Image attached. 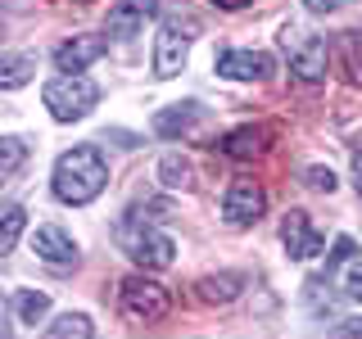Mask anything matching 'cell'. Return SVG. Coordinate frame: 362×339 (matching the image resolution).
Segmentation results:
<instances>
[{
    "instance_id": "1",
    "label": "cell",
    "mask_w": 362,
    "mask_h": 339,
    "mask_svg": "<svg viewBox=\"0 0 362 339\" xmlns=\"http://www.w3.org/2000/svg\"><path fill=\"white\" fill-rule=\"evenodd\" d=\"M50 186H54V199L73 203V208L90 203L100 190L109 186V163H105V154H100L95 145H73L68 154H59Z\"/></svg>"
},
{
    "instance_id": "2",
    "label": "cell",
    "mask_w": 362,
    "mask_h": 339,
    "mask_svg": "<svg viewBox=\"0 0 362 339\" xmlns=\"http://www.w3.org/2000/svg\"><path fill=\"white\" fill-rule=\"evenodd\" d=\"M113 240H118L122 254H127L136 267H145V271H163V267H173V258H177L173 235H163L141 208L122 213L118 226H113Z\"/></svg>"
},
{
    "instance_id": "3",
    "label": "cell",
    "mask_w": 362,
    "mask_h": 339,
    "mask_svg": "<svg viewBox=\"0 0 362 339\" xmlns=\"http://www.w3.org/2000/svg\"><path fill=\"white\" fill-rule=\"evenodd\" d=\"M199 37L195 14H168L154 37V77H177L190 59V41Z\"/></svg>"
},
{
    "instance_id": "4",
    "label": "cell",
    "mask_w": 362,
    "mask_h": 339,
    "mask_svg": "<svg viewBox=\"0 0 362 339\" xmlns=\"http://www.w3.org/2000/svg\"><path fill=\"white\" fill-rule=\"evenodd\" d=\"M41 100H45V109H50L54 122H77V118H86V113L95 109L100 86L90 82L86 73H59L54 82H45Z\"/></svg>"
},
{
    "instance_id": "5",
    "label": "cell",
    "mask_w": 362,
    "mask_h": 339,
    "mask_svg": "<svg viewBox=\"0 0 362 339\" xmlns=\"http://www.w3.org/2000/svg\"><path fill=\"white\" fill-rule=\"evenodd\" d=\"M281 50L290 59V73L299 82H322L326 64H331V45H326L317 32H308L303 23H286L281 28Z\"/></svg>"
},
{
    "instance_id": "6",
    "label": "cell",
    "mask_w": 362,
    "mask_h": 339,
    "mask_svg": "<svg viewBox=\"0 0 362 339\" xmlns=\"http://www.w3.org/2000/svg\"><path fill=\"white\" fill-rule=\"evenodd\" d=\"M168 290L158 285V280L150 276H127L122 280V290H118V312L127 316L132 326H154V321H163L168 316Z\"/></svg>"
},
{
    "instance_id": "7",
    "label": "cell",
    "mask_w": 362,
    "mask_h": 339,
    "mask_svg": "<svg viewBox=\"0 0 362 339\" xmlns=\"http://www.w3.org/2000/svg\"><path fill=\"white\" fill-rule=\"evenodd\" d=\"M267 213V190L258 181H231L222 195V218L226 226H254Z\"/></svg>"
},
{
    "instance_id": "8",
    "label": "cell",
    "mask_w": 362,
    "mask_h": 339,
    "mask_svg": "<svg viewBox=\"0 0 362 339\" xmlns=\"http://www.w3.org/2000/svg\"><path fill=\"white\" fill-rule=\"evenodd\" d=\"M213 68H218V77H231V82H258V77L276 73V59L263 50H222Z\"/></svg>"
},
{
    "instance_id": "9",
    "label": "cell",
    "mask_w": 362,
    "mask_h": 339,
    "mask_svg": "<svg viewBox=\"0 0 362 339\" xmlns=\"http://www.w3.org/2000/svg\"><path fill=\"white\" fill-rule=\"evenodd\" d=\"M281 244H286V254L299 258V263L322 254V235L313 231V218L303 208H290L286 213V222H281Z\"/></svg>"
},
{
    "instance_id": "10",
    "label": "cell",
    "mask_w": 362,
    "mask_h": 339,
    "mask_svg": "<svg viewBox=\"0 0 362 339\" xmlns=\"http://www.w3.org/2000/svg\"><path fill=\"white\" fill-rule=\"evenodd\" d=\"M154 14H158V0H118L105 18V32L118 41H132V37H141L145 18H154Z\"/></svg>"
},
{
    "instance_id": "11",
    "label": "cell",
    "mask_w": 362,
    "mask_h": 339,
    "mask_svg": "<svg viewBox=\"0 0 362 339\" xmlns=\"http://www.w3.org/2000/svg\"><path fill=\"white\" fill-rule=\"evenodd\" d=\"M245 290V276L240 271H213V276H199L195 280V299L209 303V308H226V303H235Z\"/></svg>"
},
{
    "instance_id": "12",
    "label": "cell",
    "mask_w": 362,
    "mask_h": 339,
    "mask_svg": "<svg viewBox=\"0 0 362 339\" xmlns=\"http://www.w3.org/2000/svg\"><path fill=\"white\" fill-rule=\"evenodd\" d=\"M32 254H37L41 263H50V267H73L77 263V244L68 240L59 226H41V231L32 235Z\"/></svg>"
},
{
    "instance_id": "13",
    "label": "cell",
    "mask_w": 362,
    "mask_h": 339,
    "mask_svg": "<svg viewBox=\"0 0 362 339\" xmlns=\"http://www.w3.org/2000/svg\"><path fill=\"white\" fill-rule=\"evenodd\" d=\"M100 54H105V37H73V41H64L59 50H54V68L59 73H82L86 64H95Z\"/></svg>"
},
{
    "instance_id": "14",
    "label": "cell",
    "mask_w": 362,
    "mask_h": 339,
    "mask_svg": "<svg viewBox=\"0 0 362 339\" xmlns=\"http://www.w3.org/2000/svg\"><path fill=\"white\" fill-rule=\"evenodd\" d=\"M272 145V127H235L222 136V154L226 158H263Z\"/></svg>"
},
{
    "instance_id": "15",
    "label": "cell",
    "mask_w": 362,
    "mask_h": 339,
    "mask_svg": "<svg viewBox=\"0 0 362 339\" xmlns=\"http://www.w3.org/2000/svg\"><path fill=\"white\" fill-rule=\"evenodd\" d=\"M199 118H204V109L195 105V100H186V105H168V109H158V113H154V131L173 141V136H186Z\"/></svg>"
},
{
    "instance_id": "16",
    "label": "cell",
    "mask_w": 362,
    "mask_h": 339,
    "mask_svg": "<svg viewBox=\"0 0 362 339\" xmlns=\"http://www.w3.org/2000/svg\"><path fill=\"white\" fill-rule=\"evenodd\" d=\"M335 54H339V68L354 86H362V37L358 32H339L335 37Z\"/></svg>"
},
{
    "instance_id": "17",
    "label": "cell",
    "mask_w": 362,
    "mask_h": 339,
    "mask_svg": "<svg viewBox=\"0 0 362 339\" xmlns=\"http://www.w3.org/2000/svg\"><path fill=\"white\" fill-rule=\"evenodd\" d=\"M158 181H163L168 190H190L195 186V167H190V158H181V154H163L158 158Z\"/></svg>"
},
{
    "instance_id": "18",
    "label": "cell",
    "mask_w": 362,
    "mask_h": 339,
    "mask_svg": "<svg viewBox=\"0 0 362 339\" xmlns=\"http://www.w3.org/2000/svg\"><path fill=\"white\" fill-rule=\"evenodd\" d=\"M45 312H50V299H45V294H37V290H14V316H18L23 326H37Z\"/></svg>"
},
{
    "instance_id": "19",
    "label": "cell",
    "mask_w": 362,
    "mask_h": 339,
    "mask_svg": "<svg viewBox=\"0 0 362 339\" xmlns=\"http://www.w3.org/2000/svg\"><path fill=\"white\" fill-rule=\"evenodd\" d=\"M90 335H95V326H90L86 312H64L59 321L45 331V339H90Z\"/></svg>"
},
{
    "instance_id": "20",
    "label": "cell",
    "mask_w": 362,
    "mask_h": 339,
    "mask_svg": "<svg viewBox=\"0 0 362 339\" xmlns=\"http://www.w3.org/2000/svg\"><path fill=\"white\" fill-rule=\"evenodd\" d=\"M32 68H37V59H32V54H5V59H0V86H5V90L23 86V82L32 77Z\"/></svg>"
},
{
    "instance_id": "21",
    "label": "cell",
    "mask_w": 362,
    "mask_h": 339,
    "mask_svg": "<svg viewBox=\"0 0 362 339\" xmlns=\"http://www.w3.org/2000/svg\"><path fill=\"white\" fill-rule=\"evenodd\" d=\"M23 226H28V213H23L18 203H9V208L0 213V254H14V244H18Z\"/></svg>"
},
{
    "instance_id": "22",
    "label": "cell",
    "mask_w": 362,
    "mask_h": 339,
    "mask_svg": "<svg viewBox=\"0 0 362 339\" xmlns=\"http://www.w3.org/2000/svg\"><path fill=\"white\" fill-rule=\"evenodd\" d=\"M23 158H28V145H23L18 136H5V141H0V181H14Z\"/></svg>"
},
{
    "instance_id": "23",
    "label": "cell",
    "mask_w": 362,
    "mask_h": 339,
    "mask_svg": "<svg viewBox=\"0 0 362 339\" xmlns=\"http://www.w3.org/2000/svg\"><path fill=\"white\" fill-rule=\"evenodd\" d=\"M326 276H331L349 299H362V258H349V263H339L335 271H326Z\"/></svg>"
},
{
    "instance_id": "24",
    "label": "cell",
    "mask_w": 362,
    "mask_h": 339,
    "mask_svg": "<svg viewBox=\"0 0 362 339\" xmlns=\"http://www.w3.org/2000/svg\"><path fill=\"white\" fill-rule=\"evenodd\" d=\"M349 258H358L354 254V240H349V235H339V240L331 244V254H326V271H335L339 263H349Z\"/></svg>"
},
{
    "instance_id": "25",
    "label": "cell",
    "mask_w": 362,
    "mask_h": 339,
    "mask_svg": "<svg viewBox=\"0 0 362 339\" xmlns=\"http://www.w3.org/2000/svg\"><path fill=\"white\" fill-rule=\"evenodd\" d=\"M308 186L331 195V190H335V172H331V167H308Z\"/></svg>"
},
{
    "instance_id": "26",
    "label": "cell",
    "mask_w": 362,
    "mask_h": 339,
    "mask_svg": "<svg viewBox=\"0 0 362 339\" xmlns=\"http://www.w3.org/2000/svg\"><path fill=\"white\" fill-rule=\"evenodd\" d=\"M331 339H362V316H349V321L331 326Z\"/></svg>"
},
{
    "instance_id": "27",
    "label": "cell",
    "mask_w": 362,
    "mask_h": 339,
    "mask_svg": "<svg viewBox=\"0 0 362 339\" xmlns=\"http://www.w3.org/2000/svg\"><path fill=\"white\" fill-rule=\"evenodd\" d=\"M308 9H317V14H331V9H339V5H349V0H303Z\"/></svg>"
},
{
    "instance_id": "28",
    "label": "cell",
    "mask_w": 362,
    "mask_h": 339,
    "mask_svg": "<svg viewBox=\"0 0 362 339\" xmlns=\"http://www.w3.org/2000/svg\"><path fill=\"white\" fill-rule=\"evenodd\" d=\"M213 5H218V9H245L249 0H213Z\"/></svg>"
},
{
    "instance_id": "29",
    "label": "cell",
    "mask_w": 362,
    "mask_h": 339,
    "mask_svg": "<svg viewBox=\"0 0 362 339\" xmlns=\"http://www.w3.org/2000/svg\"><path fill=\"white\" fill-rule=\"evenodd\" d=\"M354 186H358V195H362V154L354 158Z\"/></svg>"
}]
</instances>
